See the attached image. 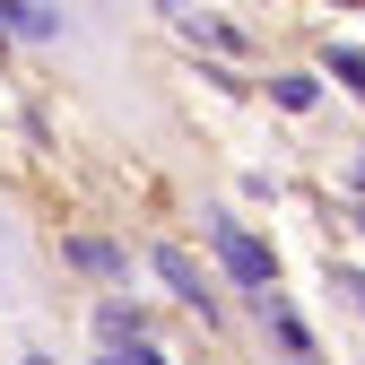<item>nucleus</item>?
I'll use <instances>...</instances> for the list:
<instances>
[{"mask_svg":"<svg viewBox=\"0 0 365 365\" xmlns=\"http://www.w3.org/2000/svg\"><path fill=\"white\" fill-rule=\"evenodd\" d=\"M70 261H78V269H113V279H122V252H113V244H70Z\"/></svg>","mask_w":365,"mask_h":365,"instance_id":"39448f33","label":"nucleus"},{"mask_svg":"<svg viewBox=\"0 0 365 365\" xmlns=\"http://www.w3.org/2000/svg\"><path fill=\"white\" fill-rule=\"evenodd\" d=\"M356 182H365V157H356Z\"/></svg>","mask_w":365,"mask_h":365,"instance_id":"6e6552de","label":"nucleus"},{"mask_svg":"<svg viewBox=\"0 0 365 365\" xmlns=\"http://www.w3.org/2000/svg\"><path fill=\"white\" fill-rule=\"evenodd\" d=\"M217 252H226V269H235V279H252V287H269V252L244 235L235 217H217Z\"/></svg>","mask_w":365,"mask_h":365,"instance_id":"f257e3e1","label":"nucleus"},{"mask_svg":"<svg viewBox=\"0 0 365 365\" xmlns=\"http://www.w3.org/2000/svg\"><path fill=\"white\" fill-rule=\"evenodd\" d=\"M182 35H200V43H209V53H244V35H235V26H226V18H182Z\"/></svg>","mask_w":365,"mask_h":365,"instance_id":"7ed1b4c3","label":"nucleus"},{"mask_svg":"<svg viewBox=\"0 0 365 365\" xmlns=\"http://www.w3.org/2000/svg\"><path fill=\"white\" fill-rule=\"evenodd\" d=\"M348 287H356V304H365V279H348Z\"/></svg>","mask_w":365,"mask_h":365,"instance_id":"0eeeda50","label":"nucleus"},{"mask_svg":"<svg viewBox=\"0 0 365 365\" xmlns=\"http://www.w3.org/2000/svg\"><path fill=\"white\" fill-rule=\"evenodd\" d=\"M331 78H348V87H365V61H356V53H331Z\"/></svg>","mask_w":365,"mask_h":365,"instance_id":"423d86ee","label":"nucleus"},{"mask_svg":"<svg viewBox=\"0 0 365 365\" xmlns=\"http://www.w3.org/2000/svg\"><path fill=\"white\" fill-rule=\"evenodd\" d=\"M0 26H9V35H26V43H43L61 18H53V9H18V0H0Z\"/></svg>","mask_w":365,"mask_h":365,"instance_id":"f03ea898","label":"nucleus"},{"mask_svg":"<svg viewBox=\"0 0 365 365\" xmlns=\"http://www.w3.org/2000/svg\"><path fill=\"white\" fill-rule=\"evenodd\" d=\"M157 269H165V279H174L182 296H192L200 313H209V287H200V269H192V261H182V252H157Z\"/></svg>","mask_w":365,"mask_h":365,"instance_id":"20e7f679","label":"nucleus"}]
</instances>
